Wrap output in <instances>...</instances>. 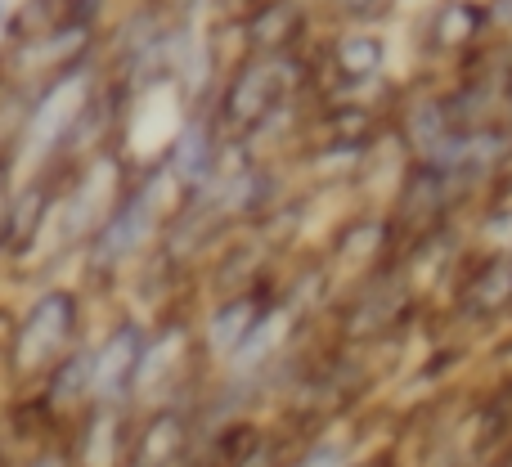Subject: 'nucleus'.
I'll return each mask as SVG.
<instances>
[{
  "mask_svg": "<svg viewBox=\"0 0 512 467\" xmlns=\"http://www.w3.org/2000/svg\"><path fill=\"white\" fill-rule=\"evenodd\" d=\"M72 333H77V297L68 288H50L32 301V310L23 315L14 333V360L18 373H41L50 364H59V355L68 351Z\"/></svg>",
  "mask_w": 512,
  "mask_h": 467,
  "instance_id": "f257e3e1",
  "label": "nucleus"
},
{
  "mask_svg": "<svg viewBox=\"0 0 512 467\" xmlns=\"http://www.w3.org/2000/svg\"><path fill=\"white\" fill-rule=\"evenodd\" d=\"M144 351H149V337H144L140 324H122V328H117V333L95 351V369H90V396L122 400L126 391L140 382Z\"/></svg>",
  "mask_w": 512,
  "mask_h": 467,
  "instance_id": "f03ea898",
  "label": "nucleus"
},
{
  "mask_svg": "<svg viewBox=\"0 0 512 467\" xmlns=\"http://www.w3.org/2000/svg\"><path fill=\"white\" fill-rule=\"evenodd\" d=\"M144 230H149V194H131L126 203H117L113 216L95 230L90 261L95 265H117L122 256H131L135 247H140Z\"/></svg>",
  "mask_w": 512,
  "mask_h": 467,
  "instance_id": "7ed1b4c3",
  "label": "nucleus"
},
{
  "mask_svg": "<svg viewBox=\"0 0 512 467\" xmlns=\"http://www.w3.org/2000/svg\"><path fill=\"white\" fill-rule=\"evenodd\" d=\"M90 369H95V355L90 351H72L68 360L54 364V378H50V400L54 405H72L90 391Z\"/></svg>",
  "mask_w": 512,
  "mask_h": 467,
  "instance_id": "20e7f679",
  "label": "nucleus"
},
{
  "mask_svg": "<svg viewBox=\"0 0 512 467\" xmlns=\"http://www.w3.org/2000/svg\"><path fill=\"white\" fill-rule=\"evenodd\" d=\"M252 328H256L252 301H234L230 310H221V315L212 319V342L221 346V351H230V346H243V342H248Z\"/></svg>",
  "mask_w": 512,
  "mask_h": 467,
  "instance_id": "39448f33",
  "label": "nucleus"
},
{
  "mask_svg": "<svg viewBox=\"0 0 512 467\" xmlns=\"http://www.w3.org/2000/svg\"><path fill=\"white\" fill-rule=\"evenodd\" d=\"M297 467H346V459H342V450H315L310 459H301Z\"/></svg>",
  "mask_w": 512,
  "mask_h": 467,
  "instance_id": "423d86ee",
  "label": "nucleus"
},
{
  "mask_svg": "<svg viewBox=\"0 0 512 467\" xmlns=\"http://www.w3.org/2000/svg\"><path fill=\"white\" fill-rule=\"evenodd\" d=\"M32 467H63V459H59V454H41Z\"/></svg>",
  "mask_w": 512,
  "mask_h": 467,
  "instance_id": "0eeeda50",
  "label": "nucleus"
},
{
  "mask_svg": "<svg viewBox=\"0 0 512 467\" xmlns=\"http://www.w3.org/2000/svg\"><path fill=\"white\" fill-rule=\"evenodd\" d=\"M5 32H9V5L0 0V36H5Z\"/></svg>",
  "mask_w": 512,
  "mask_h": 467,
  "instance_id": "6e6552de",
  "label": "nucleus"
}]
</instances>
